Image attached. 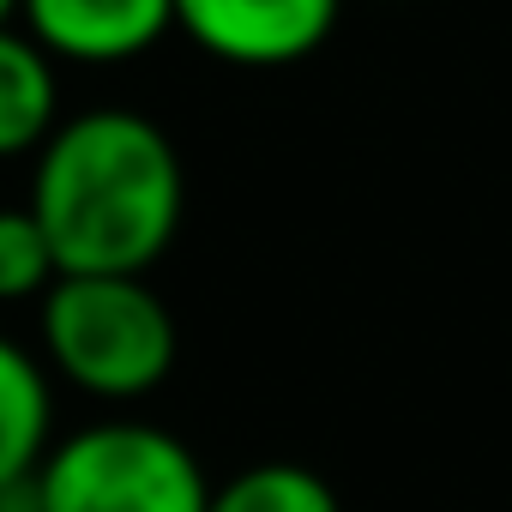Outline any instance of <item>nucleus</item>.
I'll list each match as a JSON object with an SVG mask.
<instances>
[{"label": "nucleus", "mask_w": 512, "mask_h": 512, "mask_svg": "<svg viewBox=\"0 0 512 512\" xmlns=\"http://www.w3.org/2000/svg\"><path fill=\"white\" fill-rule=\"evenodd\" d=\"M187 175L175 139L139 109L67 115L37 151L31 217L61 278H145L175 241Z\"/></svg>", "instance_id": "1"}, {"label": "nucleus", "mask_w": 512, "mask_h": 512, "mask_svg": "<svg viewBox=\"0 0 512 512\" xmlns=\"http://www.w3.org/2000/svg\"><path fill=\"white\" fill-rule=\"evenodd\" d=\"M25 512H211V476L181 434L121 416L55 440Z\"/></svg>", "instance_id": "2"}, {"label": "nucleus", "mask_w": 512, "mask_h": 512, "mask_svg": "<svg viewBox=\"0 0 512 512\" xmlns=\"http://www.w3.org/2000/svg\"><path fill=\"white\" fill-rule=\"evenodd\" d=\"M43 350L79 392L133 404L175 368V314L145 278H61L43 296Z\"/></svg>", "instance_id": "3"}, {"label": "nucleus", "mask_w": 512, "mask_h": 512, "mask_svg": "<svg viewBox=\"0 0 512 512\" xmlns=\"http://www.w3.org/2000/svg\"><path fill=\"white\" fill-rule=\"evenodd\" d=\"M344 13V0H175V31L223 67H296Z\"/></svg>", "instance_id": "4"}, {"label": "nucleus", "mask_w": 512, "mask_h": 512, "mask_svg": "<svg viewBox=\"0 0 512 512\" xmlns=\"http://www.w3.org/2000/svg\"><path fill=\"white\" fill-rule=\"evenodd\" d=\"M19 31L49 61L115 67L175 31V0H19Z\"/></svg>", "instance_id": "5"}, {"label": "nucleus", "mask_w": 512, "mask_h": 512, "mask_svg": "<svg viewBox=\"0 0 512 512\" xmlns=\"http://www.w3.org/2000/svg\"><path fill=\"white\" fill-rule=\"evenodd\" d=\"M55 446V392L43 362L0 338V494H13L37 476V464Z\"/></svg>", "instance_id": "6"}, {"label": "nucleus", "mask_w": 512, "mask_h": 512, "mask_svg": "<svg viewBox=\"0 0 512 512\" xmlns=\"http://www.w3.org/2000/svg\"><path fill=\"white\" fill-rule=\"evenodd\" d=\"M55 127H61L55 61L19 25H7L0 31V157L43 151Z\"/></svg>", "instance_id": "7"}, {"label": "nucleus", "mask_w": 512, "mask_h": 512, "mask_svg": "<svg viewBox=\"0 0 512 512\" xmlns=\"http://www.w3.org/2000/svg\"><path fill=\"white\" fill-rule=\"evenodd\" d=\"M211 512H344V506L320 470L272 458V464H247L223 488H211Z\"/></svg>", "instance_id": "8"}, {"label": "nucleus", "mask_w": 512, "mask_h": 512, "mask_svg": "<svg viewBox=\"0 0 512 512\" xmlns=\"http://www.w3.org/2000/svg\"><path fill=\"white\" fill-rule=\"evenodd\" d=\"M61 284L55 247L43 235V223L31 217V205H7L0 211V302H43Z\"/></svg>", "instance_id": "9"}, {"label": "nucleus", "mask_w": 512, "mask_h": 512, "mask_svg": "<svg viewBox=\"0 0 512 512\" xmlns=\"http://www.w3.org/2000/svg\"><path fill=\"white\" fill-rule=\"evenodd\" d=\"M7 25H19V0H0V31Z\"/></svg>", "instance_id": "10"}, {"label": "nucleus", "mask_w": 512, "mask_h": 512, "mask_svg": "<svg viewBox=\"0 0 512 512\" xmlns=\"http://www.w3.org/2000/svg\"><path fill=\"white\" fill-rule=\"evenodd\" d=\"M0 512H25V506H19V488H13V494H0Z\"/></svg>", "instance_id": "11"}]
</instances>
